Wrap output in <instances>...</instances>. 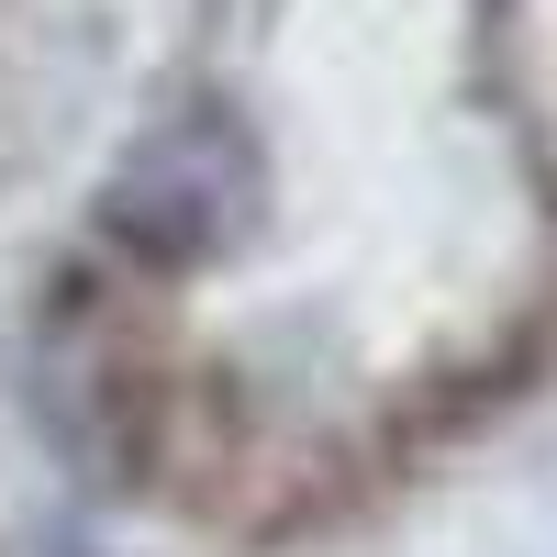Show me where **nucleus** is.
I'll return each mask as SVG.
<instances>
[{"label": "nucleus", "instance_id": "obj_1", "mask_svg": "<svg viewBox=\"0 0 557 557\" xmlns=\"http://www.w3.org/2000/svg\"><path fill=\"white\" fill-rule=\"evenodd\" d=\"M257 223H268V157L223 101L146 123L101 178V235L134 268H212L257 246Z\"/></svg>", "mask_w": 557, "mask_h": 557}]
</instances>
